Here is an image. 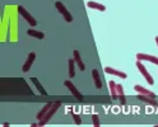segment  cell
<instances>
[{"mask_svg":"<svg viewBox=\"0 0 158 127\" xmlns=\"http://www.w3.org/2000/svg\"><path fill=\"white\" fill-rule=\"evenodd\" d=\"M60 107H61V102H60V101L54 102V103L51 104V107H50V109H48V111H47V113L44 116V118H42V120H40V121H42V122L46 125L48 121L51 120V117H52V116L59 111V108H60Z\"/></svg>","mask_w":158,"mask_h":127,"instance_id":"1","label":"cell"},{"mask_svg":"<svg viewBox=\"0 0 158 127\" xmlns=\"http://www.w3.org/2000/svg\"><path fill=\"white\" fill-rule=\"evenodd\" d=\"M17 10H18V13L21 14V15H22V17L26 19V21L28 22V24H29V26H32V27H36V26H37V21H36V19H35V18H33L31 14L28 13V10H26V8H24V6H22V5H18Z\"/></svg>","mask_w":158,"mask_h":127,"instance_id":"2","label":"cell"},{"mask_svg":"<svg viewBox=\"0 0 158 127\" xmlns=\"http://www.w3.org/2000/svg\"><path fill=\"white\" fill-rule=\"evenodd\" d=\"M136 67H138V70L140 71V74L144 76V79L147 80V83L149 84V85H153V84H154V79H153V76H152L149 73H148V70L145 69V66L142 64V61H139V60L136 61Z\"/></svg>","mask_w":158,"mask_h":127,"instance_id":"3","label":"cell"},{"mask_svg":"<svg viewBox=\"0 0 158 127\" xmlns=\"http://www.w3.org/2000/svg\"><path fill=\"white\" fill-rule=\"evenodd\" d=\"M55 6H56V9L59 10V13L63 14V17L65 18V21H66L68 23L73 22V15H72L70 13H69V10L65 8V5H64L61 2H55Z\"/></svg>","mask_w":158,"mask_h":127,"instance_id":"4","label":"cell"},{"mask_svg":"<svg viewBox=\"0 0 158 127\" xmlns=\"http://www.w3.org/2000/svg\"><path fill=\"white\" fill-rule=\"evenodd\" d=\"M64 85L68 88L69 92H70V93H72V94L77 99H79V101H82V99H83V95H82V93L77 89V86H75V85H74V84H73L70 80H69V79L64 81Z\"/></svg>","mask_w":158,"mask_h":127,"instance_id":"5","label":"cell"},{"mask_svg":"<svg viewBox=\"0 0 158 127\" xmlns=\"http://www.w3.org/2000/svg\"><path fill=\"white\" fill-rule=\"evenodd\" d=\"M136 60L139 61H149L154 65H158V57L153 55H147V54H136Z\"/></svg>","mask_w":158,"mask_h":127,"instance_id":"6","label":"cell"},{"mask_svg":"<svg viewBox=\"0 0 158 127\" xmlns=\"http://www.w3.org/2000/svg\"><path fill=\"white\" fill-rule=\"evenodd\" d=\"M73 58H74V61H75V65L79 67V70L81 71H84L85 70V65L82 60V56L79 55V51L78 50H74L73 51Z\"/></svg>","mask_w":158,"mask_h":127,"instance_id":"7","label":"cell"},{"mask_svg":"<svg viewBox=\"0 0 158 127\" xmlns=\"http://www.w3.org/2000/svg\"><path fill=\"white\" fill-rule=\"evenodd\" d=\"M35 60H36V54H35V52H31V54L28 55L27 60H26V62H24V65H23V67H22V71H23V73H28Z\"/></svg>","mask_w":158,"mask_h":127,"instance_id":"8","label":"cell"},{"mask_svg":"<svg viewBox=\"0 0 158 127\" xmlns=\"http://www.w3.org/2000/svg\"><path fill=\"white\" fill-rule=\"evenodd\" d=\"M105 73L111 74V75H115V76H118V77H121V79H126V77H127V75H126L124 71L116 70V69H114V67H110V66H106V67H105Z\"/></svg>","mask_w":158,"mask_h":127,"instance_id":"9","label":"cell"},{"mask_svg":"<svg viewBox=\"0 0 158 127\" xmlns=\"http://www.w3.org/2000/svg\"><path fill=\"white\" fill-rule=\"evenodd\" d=\"M116 92H117V98L120 99V103L123 105L126 104V99H125V93H124V88L121 84H116Z\"/></svg>","mask_w":158,"mask_h":127,"instance_id":"10","label":"cell"},{"mask_svg":"<svg viewBox=\"0 0 158 127\" xmlns=\"http://www.w3.org/2000/svg\"><path fill=\"white\" fill-rule=\"evenodd\" d=\"M134 90L138 92V94H142V95H149V97H152V98H154V97H156V94L153 92L145 89V88H143L142 85H135L134 86Z\"/></svg>","mask_w":158,"mask_h":127,"instance_id":"11","label":"cell"},{"mask_svg":"<svg viewBox=\"0 0 158 127\" xmlns=\"http://www.w3.org/2000/svg\"><path fill=\"white\" fill-rule=\"evenodd\" d=\"M92 76H93L96 88H97V89H101V88H102V81H101V77H100V73H98L97 69H93L92 70Z\"/></svg>","mask_w":158,"mask_h":127,"instance_id":"12","label":"cell"},{"mask_svg":"<svg viewBox=\"0 0 158 127\" xmlns=\"http://www.w3.org/2000/svg\"><path fill=\"white\" fill-rule=\"evenodd\" d=\"M27 34L31 36V37L37 38V40H44V38H45V33H42L41 31H36V29H28Z\"/></svg>","mask_w":158,"mask_h":127,"instance_id":"13","label":"cell"},{"mask_svg":"<svg viewBox=\"0 0 158 127\" xmlns=\"http://www.w3.org/2000/svg\"><path fill=\"white\" fill-rule=\"evenodd\" d=\"M87 6L91 8V9H96V10H100V12H105L106 10V6L103 4L96 3V2H88L87 3Z\"/></svg>","mask_w":158,"mask_h":127,"instance_id":"14","label":"cell"},{"mask_svg":"<svg viewBox=\"0 0 158 127\" xmlns=\"http://www.w3.org/2000/svg\"><path fill=\"white\" fill-rule=\"evenodd\" d=\"M108 88H110V94H111V98L112 101L117 99V92H116V83L114 80L108 81Z\"/></svg>","mask_w":158,"mask_h":127,"instance_id":"15","label":"cell"},{"mask_svg":"<svg viewBox=\"0 0 158 127\" xmlns=\"http://www.w3.org/2000/svg\"><path fill=\"white\" fill-rule=\"evenodd\" d=\"M138 99L144 102L145 104H156V101L154 98H152V97L149 95H142V94H138Z\"/></svg>","mask_w":158,"mask_h":127,"instance_id":"16","label":"cell"},{"mask_svg":"<svg viewBox=\"0 0 158 127\" xmlns=\"http://www.w3.org/2000/svg\"><path fill=\"white\" fill-rule=\"evenodd\" d=\"M69 62V77H74L75 76V61H74V58H69L68 60Z\"/></svg>","mask_w":158,"mask_h":127,"instance_id":"17","label":"cell"},{"mask_svg":"<svg viewBox=\"0 0 158 127\" xmlns=\"http://www.w3.org/2000/svg\"><path fill=\"white\" fill-rule=\"evenodd\" d=\"M51 104H52V103H47V104H45V105H44V108H42L41 111H40V112L37 113V120H38V121L44 118V116L47 113V111H48V109H50Z\"/></svg>","mask_w":158,"mask_h":127,"instance_id":"18","label":"cell"},{"mask_svg":"<svg viewBox=\"0 0 158 127\" xmlns=\"http://www.w3.org/2000/svg\"><path fill=\"white\" fill-rule=\"evenodd\" d=\"M31 81H33V84L36 85V88H37V89H38V92L40 93H41L42 95H46L47 93H46V90L44 89V88H42V85H41V83H40L37 79H36V77H31Z\"/></svg>","mask_w":158,"mask_h":127,"instance_id":"19","label":"cell"},{"mask_svg":"<svg viewBox=\"0 0 158 127\" xmlns=\"http://www.w3.org/2000/svg\"><path fill=\"white\" fill-rule=\"evenodd\" d=\"M92 121H93V125H94L96 127H100V126H101L100 117H98V114H93V116H92Z\"/></svg>","mask_w":158,"mask_h":127,"instance_id":"20","label":"cell"},{"mask_svg":"<svg viewBox=\"0 0 158 127\" xmlns=\"http://www.w3.org/2000/svg\"><path fill=\"white\" fill-rule=\"evenodd\" d=\"M73 118H74L75 125H78V126H81V125H82V118H81V117H79V114L73 113Z\"/></svg>","mask_w":158,"mask_h":127,"instance_id":"21","label":"cell"},{"mask_svg":"<svg viewBox=\"0 0 158 127\" xmlns=\"http://www.w3.org/2000/svg\"><path fill=\"white\" fill-rule=\"evenodd\" d=\"M3 126H4V127H9V123H8V122H5Z\"/></svg>","mask_w":158,"mask_h":127,"instance_id":"22","label":"cell"},{"mask_svg":"<svg viewBox=\"0 0 158 127\" xmlns=\"http://www.w3.org/2000/svg\"><path fill=\"white\" fill-rule=\"evenodd\" d=\"M156 42H157V46H158V36L156 37Z\"/></svg>","mask_w":158,"mask_h":127,"instance_id":"23","label":"cell"},{"mask_svg":"<svg viewBox=\"0 0 158 127\" xmlns=\"http://www.w3.org/2000/svg\"><path fill=\"white\" fill-rule=\"evenodd\" d=\"M156 127H158V125H156Z\"/></svg>","mask_w":158,"mask_h":127,"instance_id":"24","label":"cell"}]
</instances>
